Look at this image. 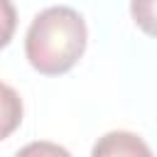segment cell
<instances>
[{"instance_id": "obj_3", "label": "cell", "mask_w": 157, "mask_h": 157, "mask_svg": "<svg viewBox=\"0 0 157 157\" xmlns=\"http://www.w3.org/2000/svg\"><path fill=\"white\" fill-rule=\"evenodd\" d=\"M130 15L145 34L157 37V0H130Z\"/></svg>"}, {"instance_id": "obj_1", "label": "cell", "mask_w": 157, "mask_h": 157, "mask_svg": "<svg viewBox=\"0 0 157 157\" xmlns=\"http://www.w3.org/2000/svg\"><path fill=\"white\" fill-rule=\"evenodd\" d=\"M86 39L83 17L69 5H52L32 20L25 34V54L34 71L59 76L81 59Z\"/></svg>"}, {"instance_id": "obj_2", "label": "cell", "mask_w": 157, "mask_h": 157, "mask_svg": "<svg viewBox=\"0 0 157 157\" xmlns=\"http://www.w3.org/2000/svg\"><path fill=\"white\" fill-rule=\"evenodd\" d=\"M91 157H155L150 145L130 130H110L96 140Z\"/></svg>"}, {"instance_id": "obj_5", "label": "cell", "mask_w": 157, "mask_h": 157, "mask_svg": "<svg viewBox=\"0 0 157 157\" xmlns=\"http://www.w3.org/2000/svg\"><path fill=\"white\" fill-rule=\"evenodd\" d=\"M15 157H71V152L56 142H49V140H34V142H27Z\"/></svg>"}, {"instance_id": "obj_4", "label": "cell", "mask_w": 157, "mask_h": 157, "mask_svg": "<svg viewBox=\"0 0 157 157\" xmlns=\"http://www.w3.org/2000/svg\"><path fill=\"white\" fill-rule=\"evenodd\" d=\"M2 115H5L2 135H10L12 128L22 120V103H20L17 93H15L10 86H2Z\"/></svg>"}]
</instances>
